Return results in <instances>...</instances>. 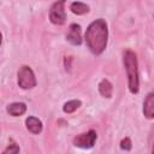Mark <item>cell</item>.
<instances>
[{
	"instance_id": "6da1fadb",
	"label": "cell",
	"mask_w": 154,
	"mask_h": 154,
	"mask_svg": "<svg viewBox=\"0 0 154 154\" xmlns=\"http://www.w3.org/2000/svg\"><path fill=\"white\" fill-rule=\"evenodd\" d=\"M84 38L89 51L93 54L95 55L101 54L107 46V38H108V29L106 20L103 18H99L91 22L87 28Z\"/></svg>"
},
{
	"instance_id": "7a4b0ae2",
	"label": "cell",
	"mask_w": 154,
	"mask_h": 154,
	"mask_svg": "<svg viewBox=\"0 0 154 154\" xmlns=\"http://www.w3.org/2000/svg\"><path fill=\"white\" fill-rule=\"evenodd\" d=\"M123 64L128 76V85L131 94H137L140 90L138 79V65L136 54L131 49H125L123 52Z\"/></svg>"
},
{
	"instance_id": "3957f363",
	"label": "cell",
	"mask_w": 154,
	"mask_h": 154,
	"mask_svg": "<svg viewBox=\"0 0 154 154\" xmlns=\"http://www.w3.org/2000/svg\"><path fill=\"white\" fill-rule=\"evenodd\" d=\"M17 77H18V85L22 89H32L34 87H36L35 73L29 66L23 65L18 70Z\"/></svg>"
},
{
	"instance_id": "277c9868",
	"label": "cell",
	"mask_w": 154,
	"mask_h": 154,
	"mask_svg": "<svg viewBox=\"0 0 154 154\" xmlns=\"http://www.w3.org/2000/svg\"><path fill=\"white\" fill-rule=\"evenodd\" d=\"M65 1H57L51 6L49 10V19L54 25H63L66 20L65 14Z\"/></svg>"
},
{
	"instance_id": "5b68a950",
	"label": "cell",
	"mask_w": 154,
	"mask_h": 154,
	"mask_svg": "<svg viewBox=\"0 0 154 154\" xmlns=\"http://www.w3.org/2000/svg\"><path fill=\"white\" fill-rule=\"evenodd\" d=\"M96 138H97L96 132L94 130H89L85 134L77 135L73 138V144L76 147H78V148H82V149H89V148L94 147Z\"/></svg>"
},
{
	"instance_id": "8992f818",
	"label": "cell",
	"mask_w": 154,
	"mask_h": 154,
	"mask_svg": "<svg viewBox=\"0 0 154 154\" xmlns=\"http://www.w3.org/2000/svg\"><path fill=\"white\" fill-rule=\"evenodd\" d=\"M66 40L73 46H79L82 43V30H81L79 24L72 23L69 26V30L66 34Z\"/></svg>"
},
{
	"instance_id": "52a82bcc",
	"label": "cell",
	"mask_w": 154,
	"mask_h": 154,
	"mask_svg": "<svg viewBox=\"0 0 154 154\" xmlns=\"http://www.w3.org/2000/svg\"><path fill=\"white\" fill-rule=\"evenodd\" d=\"M143 114L147 119L154 118V90L150 91L143 101Z\"/></svg>"
},
{
	"instance_id": "ba28073f",
	"label": "cell",
	"mask_w": 154,
	"mask_h": 154,
	"mask_svg": "<svg viewBox=\"0 0 154 154\" xmlns=\"http://www.w3.org/2000/svg\"><path fill=\"white\" fill-rule=\"evenodd\" d=\"M25 125L31 134L37 135L42 131V122L36 117H28L25 119Z\"/></svg>"
},
{
	"instance_id": "9c48e42d",
	"label": "cell",
	"mask_w": 154,
	"mask_h": 154,
	"mask_svg": "<svg viewBox=\"0 0 154 154\" xmlns=\"http://www.w3.org/2000/svg\"><path fill=\"white\" fill-rule=\"evenodd\" d=\"M6 111L12 116V117H19L25 113L26 111V105L24 102H13L7 105Z\"/></svg>"
},
{
	"instance_id": "30bf717a",
	"label": "cell",
	"mask_w": 154,
	"mask_h": 154,
	"mask_svg": "<svg viewBox=\"0 0 154 154\" xmlns=\"http://www.w3.org/2000/svg\"><path fill=\"white\" fill-rule=\"evenodd\" d=\"M99 91H100V94L103 97L109 99L112 96V94H113V85H112V83L108 79H102L99 83Z\"/></svg>"
},
{
	"instance_id": "8fae6325",
	"label": "cell",
	"mask_w": 154,
	"mask_h": 154,
	"mask_svg": "<svg viewBox=\"0 0 154 154\" xmlns=\"http://www.w3.org/2000/svg\"><path fill=\"white\" fill-rule=\"evenodd\" d=\"M70 10L72 13L77 14V16H81V14H84V13H88L89 12V6L84 2H81V1H75L70 5Z\"/></svg>"
},
{
	"instance_id": "7c38bea8",
	"label": "cell",
	"mask_w": 154,
	"mask_h": 154,
	"mask_svg": "<svg viewBox=\"0 0 154 154\" xmlns=\"http://www.w3.org/2000/svg\"><path fill=\"white\" fill-rule=\"evenodd\" d=\"M82 105V102L79 101V100H70V101H67V102H65L64 103V106H63V111L65 112V113H73L79 106Z\"/></svg>"
},
{
	"instance_id": "4fadbf2b",
	"label": "cell",
	"mask_w": 154,
	"mask_h": 154,
	"mask_svg": "<svg viewBox=\"0 0 154 154\" xmlns=\"http://www.w3.org/2000/svg\"><path fill=\"white\" fill-rule=\"evenodd\" d=\"M18 153H19V146L12 141L6 147V149L2 152V154H18Z\"/></svg>"
},
{
	"instance_id": "5bb4252c",
	"label": "cell",
	"mask_w": 154,
	"mask_h": 154,
	"mask_svg": "<svg viewBox=\"0 0 154 154\" xmlns=\"http://www.w3.org/2000/svg\"><path fill=\"white\" fill-rule=\"evenodd\" d=\"M120 148H122L123 150H125V152H129V150H131V148H132V143H131V140H130L129 137H125V138H123V140L120 141Z\"/></svg>"
},
{
	"instance_id": "9a60e30c",
	"label": "cell",
	"mask_w": 154,
	"mask_h": 154,
	"mask_svg": "<svg viewBox=\"0 0 154 154\" xmlns=\"http://www.w3.org/2000/svg\"><path fill=\"white\" fill-rule=\"evenodd\" d=\"M152 154H154V143H153V148H152Z\"/></svg>"
}]
</instances>
